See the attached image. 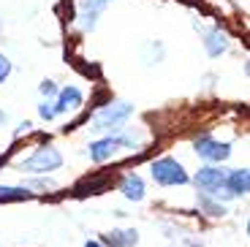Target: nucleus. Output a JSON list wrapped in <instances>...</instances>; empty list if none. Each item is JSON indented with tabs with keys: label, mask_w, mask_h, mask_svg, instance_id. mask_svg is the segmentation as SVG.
<instances>
[{
	"label": "nucleus",
	"mask_w": 250,
	"mask_h": 247,
	"mask_svg": "<svg viewBox=\"0 0 250 247\" xmlns=\"http://www.w3.org/2000/svg\"><path fill=\"white\" fill-rule=\"evenodd\" d=\"M152 177L161 185H185L188 182V174L182 171V166L174 158H161V161L152 163Z\"/></svg>",
	"instance_id": "nucleus-1"
},
{
	"label": "nucleus",
	"mask_w": 250,
	"mask_h": 247,
	"mask_svg": "<svg viewBox=\"0 0 250 247\" xmlns=\"http://www.w3.org/2000/svg\"><path fill=\"white\" fill-rule=\"evenodd\" d=\"M133 106L131 103H109L106 109L98 111V117H95V128L93 130H109V128H117L120 123H125V120L131 117Z\"/></svg>",
	"instance_id": "nucleus-2"
},
{
	"label": "nucleus",
	"mask_w": 250,
	"mask_h": 247,
	"mask_svg": "<svg viewBox=\"0 0 250 247\" xmlns=\"http://www.w3.org/2000/svg\"><path fill=\"white\" fill-rule=\"evenodd\" d=\"M60 163H62L60 152L44 147V149H36V155L27 158V161L22 163V168H25V171H33V174H41V171H55Z\"/></svg>",
	"instance_id": "nucleus-3"
},
{
	"label": "nucleus",
	"mask_w": 250,
	"mask_h": 247,
	"mask_svg": "<svg viewBox=\"0 0 250 247\" xmlns=\"http://www.w3.org/2000/svg\"><path fill=\"white\" fill-rule=\"evenodd\" d=\"M196 185H199V190L218 196L220 187L226 185V171H223V168H212V166L201 168V171L196 174Z\"/></svg>",
	"instance_id": "nucleus-4"
},
{
	"label": "nucleus",
	"mask_w": 250,
	"mask_h": 247,
	"mask_svg": "<svg viewBox=\"0 0 250 247\" xmlns=\"http://www.w3.org/2000/svg\"><path fill=\"white\" fill-rule=\"evenodd\" d=\"M196 152L204 158V161H215V163H220V161H226L229 155H231V147L229 144H218V142H212L209 136H201V139H196Z\"/></svg>",
	"instance_id": "nucleus-5"
},
{
	"label": "nucleus",
	"mask_w": 250,
	"mask_h": 247,
	"mask_svg": "<svg viewBox=\"0 0 250 247\" xmlns=\"http://www.w3.org/2000/svg\"><path fill=\"white\" fill-rule=\"evenodd\" d=\"M226 190H229V196H245V193L250 190V171L248 168H237V171L226 174Z\"/></svg>",
	"instance_id": "nucleus-6"
},
{
	"label": "nucleus",
	"mask_w": 250,
	"mask_h": 247,
	"mask_svg": "<svg viewBox=\"0 0 250 247\" xmlns=\"http://www.w3.org/2000/svg\"><path fill=\"white\" fill-rule=\"evenodd\" d=\"M120 144H131V139H104V142H95L93 147H90V158H93L95 163H104L106 158H112V152L120 147Z\"/></svg>",
	"instance_id": "nucleus-7"
},
{
	"label": "nucleus",
	"mask_w": 250,
	"mask_h": 247,
	"mask_svg": "<svg viewBox=\"0 0 250 247\" xmlns=\"http://www.w3.org/2000/svg\"><path fill=\"white\" fill-rule=\"evenodd\" d=\"M229 49V36H226L220 27H212V30L207 33V55L209 57H218Z\"/></svg>",
	"instance_id": "nucleus-8"
},
{
	"label": "nucleus",
	"mask_w": 250,
	"mask_h": 247,
	"mask_svg": "<svg viewBox=\"0 0 250 247\" xmlns=\"http://www.w3.org/2000/svg\"><path fill=\"white\" fill-rule=\"evenodd\" d=\"M106 187H109V177H84L74 187V193L76 196H95V193L106 190Z\"/></svg>",
	"instance_id": "nucleus-9"
},
{
	"label": "nucleus",
	"mask_w": 250,
	"mask_h": 247,
	"mask_svg": "<svg viewBox=\"0 0 250 247\" xmlns=\"http://www.w3.org/2000/svg\"><path fill=\"white\" fill-rule=\"evenodd\" d=\"M123 193H125V198H131V201H142V198H144V182H142V177L128 174V177L123 179Z\"/></svg>",
	"instance_id": "nucleus-10"
},
{
	"label": "nucleus",
	"mask_w": 250,
	"mask_h": 247,
	"mask_svg": "<svg viewBox=\"0 0 250 247\" xmlns=\"http://www.w3.org/2000/svg\"><path fill=\"white\" fill-rule=\"evenodd\" d=\"M106 3H109V0H87V3H84V14H82V27L93 30V27H95V17L104 11Z\"/></svg>",
	"instance_id": "nucleus-11"
},
{
	"label": "nucleus",
	"mask_w": 250,
	"mask_h": 247,
	"mask_svg": "<svg viewBox=\"0 0 250 247\" xmlns=\"http://www.w3.org/2000/svg\"><path fill=\"white\" fill-rule=\"evenodd\" d=\"M109 247H136V231H112V234L104 236Z\"/></svg>",
	"instance_id": "nucleus-12"
},
{
	"label": "nucleus",
	"mask_w": 250,
	"mask_h": 247,
	"mask_svg": "<svg viewBox=\"0 0 250 247\" xmlns=\"http://www.w3.org/2000/svg\"><path fill=\"white\" fill-rule=\"evenodd\" d=\"M79 103H82V93L76 90V87H65V90L60 93V98H57L55 111H68V109H76Z\"/></svg>",
	"instance_id": "nucleus-13"
},
{
	"label": "nucleus",
	"mask_w": 250,
	"mask_h": 247,
	"mask_svg": "<svg viewBox=\"0 0 250 247\" xmlns=\"http://www.w3.org/2000/svg\"><path fill=\"white\" fill-rule=\"evenodd\" d=\"M30 196L27 187H0V201H27Z\"/></svg>",
	"instance_id": "nucleus-14"
},
{
	"label": "nucleus",
	"mask_w": 250,
	"mask_h": 247,
	"mask_svg": "<svg viewBox=\"0 0 250 247\" xmlns=\"http://www.w3.org/2000/svg\"><path fill=\"white\" fill-rule=\"evenodd\" d=\"M8 74H11V62H8V60H6V57L0 55V82L6 79V76H8Z\"/></svg>",
	"instance_id": "nucleus-15"
},
{
	"label": "nucleus",
	"mask_w": 250,
	"mask_h": 247,
	"mask_svg": "<svg viewBox=\"0 0 250 247\" xmlns=\"http://www.w3.org/2000/svg\"><path fill=\"white\" fill-rule=\"evenodd\" d=\"M38 114H41L44 120H52V117L57 114V111H55V106H52V103H44L41 109H38Z\"/></svg>",
	"instance_id": "nucleus-16"
},
{
	"label": "nucleus",
	"mask_w": 250,
	"mask_h": 247,
	"mask_svg": "<svg viewBox=\"0 0 250 247\" xmlns=\"http://www.w3.org/2000/svg\"><path fill=\"white\" fill-rule=\"evenodd\" d=\"M38 90H41V93H44V95H55V93H57V87L52 84V82H44V84L38 87Z\"/></svg>",
	"instance_id": "nucleus-17"
},
{
	"label": "nucleus",
	"mask_w": 250,
	"mask_h": 247,
	"mask_svg": "<svg viewBox=\"0 0 250 247\" xmlns=\"http://www.w3.org/2000/svg\"><path fill=\"white\" fill-rule=\"evenodd\" d=\"M84 247H104V245H101V242H87Z\"/></svg>",
	"instance_id": "nucleus-18"
},
{
	"label": "nucleus",
	"mask_w": 250,
	"mask_h": 247,
	"mask_svg": "<svg viewBox=\"0 0 250 247\" xmlns=\"http://www.w3.org/2000/svg\"><path fill=\"white\" fill-rule=\"evenodd\" d=\"M3 123H6V114H3V111H0V125H3Z\"/></svg>",
	"instance_id": "nucleus-19"
}]
</instances>
